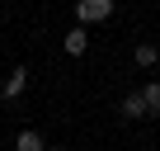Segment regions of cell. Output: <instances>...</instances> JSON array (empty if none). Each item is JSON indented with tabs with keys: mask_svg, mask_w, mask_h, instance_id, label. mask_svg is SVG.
I'll use <instances>...</instances> for the list:
<instances>
[{
	"mask_svg": "<svg viewBox=\"0 0 160 151\" xmlns=\"http://www.w3.org/2000/svg\"><path fill=\"white\" fill-rule=\"evenodd\" d=\"M113 0H75V24H104L113 19Z\"/></svg>",
	"mask_w": 160,
	"mask_h": 151,
	"instance_id": "obj_1",
	"label": "cell"
},
{
	"mask_svg": "<svg viewBox=\"0 0 160 151\" xmlns=\"http://www.w3.org/2000/svg\"><path fill=\"white\" fill-rule=\"evenodd\" d=\"M118 113H122L127 123H137V118H151V109H146V95H141V90H132V95H122V104H118Z\"/></svg>",
	"mask_w": 160,
	"mask_h": 151,
	"instance_id": "obj_2",
	"label": "cell"
},
{
	"mask_svg": "<svg viewBox=\"0 0 160 151\" xmlns=\"http://www.w3.org/2000/svg\"><path fill=\"white\" fill-rule=\"evenodd\" d=\"M61 47H66V57H85V52H90V33H85V24H75V29L61 38Z\"/></svg>",
	"mask_w": 160,
	"mask_h": 151,
	"instance_id": "obj_3",
	"label": "cell"
},
{
	"mask_svg": "<svg viewBox=\"0 0 160 151\" xmlns=\"http://www.w3.org/2000/svg\"><path fill=\"white\" fill-rule=\"evenodd\" d=\"M24 90H28V66H14V71H10V81L0 85V95H5V99H19Z\"/></svg>",
	"mask_w": 160,
	"mask_h": 151,
	"instance_id": "obj_4",
	"label": "cell"
},
{
	"mask_svg": "<svg viewBox=\"0 0 160 151\" xmlns=\"http://www.w3.org/2000/svg\"><path fill=\"white\" fill-rule=\"evenodd\" d=\"M132 61H137L141 71H151V66L160 61V47H155V43H137V52H132Z\"/></svg>",
	"mask_w": 160,
	"mask_h": 151,
	"instance_id": "obj_5",
	"label": "cell"
},
{
	"mask_svg": "<svg viewBox=\"0 0 160 151\" xmlns=\"http://www.w3.org/2000/svg\"><path fill=\"white\" fill-rule=\"evenodd\" d=\"M14 146H19V151H42V132H33V128H24V132L14 137Z\"/></svg>",
	"mask_w": 160,
	"mask_h": 151,
	"instance_id": "obj_6",
	"label": "cell"
},
{
	"mask_svg": "<svg viewBox=\"0 0 160 151\" xmlns=\"http://www.w3.org/2000/svg\"><path fill=\"white\" fill-rule=\"evenodd\" d=\"M141 95H146V109H151V118H160V81H146V85H141Z\"/></svg>",
	"mask_w": 160,
	"mask_h": 151,
	"instance_id": "obj_7",
	"label": "cell"
}]
</instances>
